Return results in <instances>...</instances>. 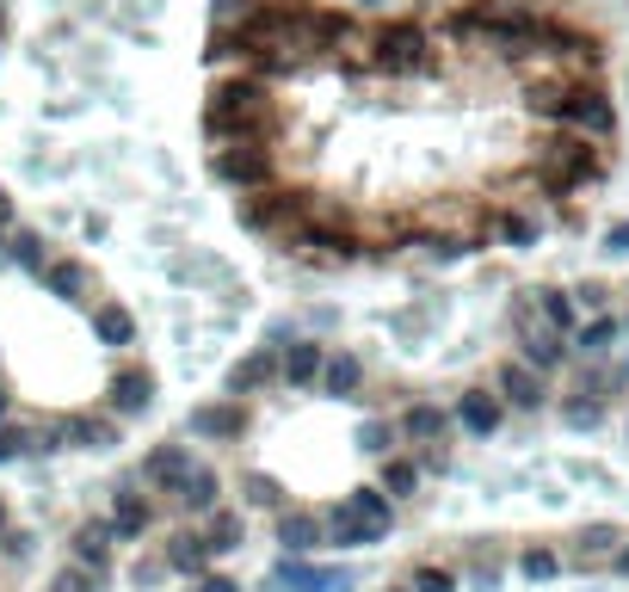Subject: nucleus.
Wrapping results in <instances>:
<instances>
[{"label":"nucleus","mask_w":629,"mask_h":592,"mask_svg":"<svg viewBox=\"0 0 629 592\" xmlns=\"http://www.w3.org/2000/svg\"><path fill=\"white\" fill-rule=\"evenodd\" d=\"M204 130L210 142H272L278 130V105H272V87L260 75H241V80H216V93L204 105Z\"/></svg>","instance_id":"obj_1"},{"label":"nucleus","mask_w":629,"mask_h":592,"mask_svg":"<svg viewBox=\"0 0 629 592\" xmlns=\"http://www.w3.org/2000/svg\"><path fill=\"white\" fill-rule=\"evenodd\" d=\"M611 167V154L605 149H592L580 130H562V136H550L543 149H537V161H531V179L550 198H568V191H580L587 179H599V173Z\"/></svg>","instance_id":"obj_2"},{"label":"nucleus","mask_w":629,"mask_h":592,"mask_svg":"<svg viewBox=\"0 0 629 592\" xmlns=\"http://www.w3.org/2000/svg\"><path fill=\"white\" fill-rule=\"evenodd\" d=\"M389 531V494L382 488H352V494L327 513V543L340 550H370Z\"/></svg>","instance_id":"obj_3"},{"label":"nucleus","mask_w":629,"mask_h":592,"mask_svg":"<svg viewBox=\"0 0 629 592\" xmlns=\"http://www.w3.org/2000/svg\"><path fill=\"white\" fill-rule=\"evenodd\" d=\"M315 211V191H241V204H235V223L253 235H297Z\"/></svg>","instance_id":"obj_4"},{"label":"nucleus","mask_w":629,"mask_h":592,"mask_svg":"<svg viewBox=\"0 0 629 592\" xmlns=\"http://www.w3.org/2000/svg\"><path fill=\"white\" fill-rule=\"evenodd\" d=\"M432 62H439V50H432V38H426L419 20H395L377 32V75L414 80V75H426Z\"/></svg>","instance_id":"obj_5"},{"label":"nucleus","mask_w":629,"mask_h":592,"mask_svg":"<svg viewBox=\"0 0 629 592\" xmlns=\"http://www.w3.org/2000/svg\"><path fill=\"white\" fill-rule=\"evenodd\" d=\"M210 173L235 191H266L278 179V154H272V142H223L210 154Z\"/></svg>","instance_id":"obj_6"},{"label":"nucleus","mask_w":629,"mask_h":592,"mask_svg":"<svg viewBox=\"0 0 629 592\" xmlns=\"http://www.w3.org/2000/svg\"><path fill=\"white\" fill-rule=\"evenodd\" d=\"M285 248L297 253V260H315V266H345V260H358L364 253V241L352 229H297V235H285Z\"/></svg>","instance_id":"obj_7"},{"label":"nucleus","mask_w":629,"mask_h":592,"mask_svg":"<svg viewBox=\"0 0 629 592\" xmlns=\"http://www.w3.org/2000/svg\"><path fill=\"white\" fill-rule=\"evenodd\" d=\"M272 587L278 592H352V574H334V568H309L297 555H285L272 568Z\"/></svg>","instance_id":"obj_8"},{"label":"nucleus","mask_w":629,"mask_h":592,"mask_svg":"<svg viewBox=\"0 0 629 592\" xmlns=\"http://www.w3.org/2000/svg\"><path fill=\"white\" fill-rule=\"evenodd\" d=\"M149 402H154V370L149 364H124L112 377V414L130 420V414H149Z\"/></svg>","instance_id":"obj_9"},{"label":"nucleus","mask_w":629,"mask_h":592,"mask_svg":"<svg viewBox=\"0 0 629 592\" xmlns=\"http://www.w3.org/2000/svg\"><path fill=\"white\" fill-rule=\"evenodd\" d=\"M191 469H198V463H191V451L186 444H154L149 457H142V481H154V488H179V481L191 476Z\"/></svg>","instance_id":"obj_10"},{"label":"nucleus","mask_w":629,"mask_h":592,"mask_svg":"<svg viewBox=\"0 0 629 592\" xmlns=\"http://www.w3.org/2000/svg\"><path fill=\"white\" fill-rule=\"evenodd\" d=\"M278 370H285V382L290 389H309V382H322V370H327V352L315 340H290L285 352H278Z\"/></svg>","instance_id":"obj_11"},{"label":"nucleus","mask_w":629,"mask_h":592,"mask_svg":"<svg viewBox=\"0 0 629 592\" xmlns=\"http://www.w3.org/2000/svg\"><path fill=\"white\" fill-rule=\"evenodd\" d=\"M500 395H506L513 407H543V402H550V389H543V370H537V364H525V358L500 370Z\"/></svg>","instance_id":"obj_12"},{"label":"nucleus","mask_w":629,"mask_h":592,"mask_svg":"<svg viewBox=\"0 0 629 592\" xmlns=\"http://www.w3.org/2000/svg\"><path fill=\"white\" fill-rule=\"evenodd\" d=\"M278 543H285L290 555H315L327 543V518H315V513H278Z\"/></svg>","instance_id":"obj_13"},{"label":"nucleus","mask_w":629,"mask_h":592,"mask_svg":"<svg viewBox=\"0 0 629 592\" xmlns=\"http://www.w3.org/2000/svg\"><path fill=\"white\" fill-rule=\"evenodd\" d=\"M241 426H248V407H241V395H235V402H216V407H198V414H191V432H198V439H241Z\"/></svg>","instance_id":"obj_14"},{"label":"nucleus","mask_w":629,"mask_h":592,"mask_svg":"<svg viewBox=\"0 0 629 592\" xmlns=\"http://www.w3.org/2000/svg\"><path fill=\"white\" fill-rule=\"evenodd\" d=\"M68 444H75V451H112L117 414H68Z\"/></svg>","instance_id":"obj_15"},{"label":"nucleus","mask_w":629,"mask_h":592,"mask_svg":"<svg viewBox=\"0 0 629 592\" xmlns=\"http://www.w3.org/2000/svg\"><path fill=\"white\" fill-rule=\"evenodd\" d=\"M112 518H93V525H80L75 531V562L80 568H93V574H105V562H112Z\"/></svg>","instance_id":"obj_16"},{"label":"nucleus","mask_w":629,"mask_h":592,"mask_svg":"<svg viewBox=\"0 0 629 592\" xmlns=\"http://www.w3.org/2000/svg\"><path fill=\"white\" fill-rule=\"evenodd\" d=\"M278 377H285V370H278V352L266 345V352H253V358H241L229 370V395H253V389H266V382H278Z\"/></svg>","instance_id":"obj_17"},{"label":"nucleus","mask_w":629,"mask_h":592,"mask_svg":"<svg viewBox=\"0 0 629 592\" xmlns=\"http://www.w3.org/2000/svg\"><path fill=\"white\" fill-rule=\"evenodd\" d=\"M43 285H50V297H62V303H87V297H93V278H87L80 260H50Z\"/></svg>","instance_id":"obj_18"},{"label":"nucleus","mask_w":629,"mask_h":592,"mask_svg":"<svg viewBox=\"0 0 629 592\" xmlns=\"http://www.w3.org/2000/svg\"><path fill=\"white\" fill-rule=\"evenodd\" d=\"M518 345H525V364H537V370H555V364L568 358V345H562V333L555 327H518Z\"/></svg>","instance_id":"obj_19"},{"label":"nucleus","mask_w":629,"mask_h":592,"mask_svg":"<svg viewBox=\"0 0 629 592\" xmlns=\"http://www.w3.org/2000/svg\"><path fill=\"white\" fill-rule=\"evenodd\" d=\"M210 537L204 531H173L167 537V568L173 574H204V562H210Z\"/></svg>","instance_id":"obj_20"},{"label":"nucleus","mask_w":629,"mask_h":592,"mask_svg":"<svg viewBox=\"0 0 629 592\" xmlns=\"http://www.w3.org/2000/svg\"><path fill=\"white\" fill-rule=\"evenodd\" d=\"M216 494H223V481H216V469H204V463L173 488V500H179L186 513H216Z\"/></svg>","instance_id":"obj_21"},{"label":"nucleus","mask_w":629,"mask_h":592,"mask_svg":"<svg viewBox=\"0 0 629 592\" xmlns=\"http://www.w3.org/2000/svg\"><path fill=\"white\" fill-rule=\"evenodd\" d=\"M617 550H624V531H617V525H587L580 543H574V562H580V568H599V562H611Z\"/></svg>","instance_id":"obj_22"},{"label":"nucleus","mask_w":629,"mask_h":592,"mask_svg":"<svg viewBox=\"0 0 629 592\" xmlns=\"http://www.w3.org/2000/svg\"><path fill=\"white\" fill-rule=\"evenodd\" d=\"M7 260H13V266H25L32 278H43V272H50V248H43L38 229H7Z\"/></svg>","instance_id":"obj_23"},{"label":"nucleus","mask_w":629,"mask_h":592,"mask_svg":"<svg viewBox=\"0 0 629 592\" xmlns=\"http://www.w3.org/2000/svg\"><path fill=\"white\" fill-rule=\"evenodd\" d=\"M149 518H154V506L136 488H117V500H112V531L117 537H142L149 531Z\"/></svg>","instance_id":"obj_24"},{"label":"nucleus","mask_w":629,"mask_h":592,"mask_svg":"<svg viewBox=\"0 0 629 592\" xmlns=\"http://www.w3.org/2000/svg\"><path fill=\"white\" fill-rule=\"evenodd\" d=\"M457 420H463V432H476V439H488V432L500 426V402L488 395V389H469V395L457 402Z\"/></svg>","instance_id":"obj_25"},{"label":"nucleus","mask_w":629,"mask_h":592,"mask_svg":"<svg viewBox=\"0 0 629 592\" xmlns=\"http://www.w3.org/2000/svg\"><path fill=\"white\" fill-rule=\"evenodd\" d=\"M444 426H451V420H444L432 402H414L407 414H401V432H407L414 444H444Z\"/></svg>","instance_id":"obj_26"},{"label":"nucleus","mask_w":629,"mask_h":592,"mask_svg":"<svg viewBox=\"0 0 629 592\" xmlns=\"http://www.w3.org/2000/svg\"><path fill=\"white\" fill-rule=\"evenodd\" d=\"M93 333H99L105 345H130V340H136L130 308H124V303H99V308H93Z\"/></svg>","instance_id":"obj_27"},{"label":"nucleus","mask_w":629,"mask_h":592,"mask_svg":"<svg viewBox=\"0 0 629 592\" xmlns=\"http://www.w3.org/2000/svg\"><path fill=\"white\" fill-rule=\"evenodd\" d=\"M358 382H364V364L352 358V352H334L322 370V389L327 395H358Z\"/></svg>","instance_id":"obj_28"},{"label":"nucleus","mask_w":629,"mask_h":592,"mask_svg":"<svg viewBox=\"0 0 629 592\" xmlns=\"http://www.w3.org/2000/svg\"><path fill=\"white\" fill-rule=\"evenodd\" d=\"M580 136H592V142H611L617 136V112H611V99L592 87V99H587V112H580V124H574Z\"/></svg>","instance_id":"obj_29"},{"label":"nucleus","mask_w":629,"mask_h":592,"mask_svg":"<svg viewBox=\"0 0 629 592\" xmlns=\"http://www.w3.org/2000/svg\"><path fill=\"white\" fill-rule=\"evenodd\" d=\"M241 531H248V525H241V513H223V506H216V513H210V525H204V537H210V550H216V555L241 550Z\"/></svg>","instance_id":"obj_30"},{"label":"nucleus","mask_w":629,"mask_h":592,"mask_svg":"<svg viewBox=\"0 0 629 592\" xmlns=\"http://www.w3.org/2000/svg\"><path fill=\"white\" fill-rule=\"evenodd\" d=\"M414 488H419V463L414 457H389V463H382V494H389V500H407Z\"/></svg>","instance_id":"obj_31"},{"label":"nucleus","mask_w":629,"mask_h":592,"mask_svg":"<svg viewBox=\"0 0 629 592\" xmlns=\"http://www.w3.org/2000/svg\"><path fill=\"white\" fill-rule=\"evenodd\" d=\"M611 340H617V322H611V315H592V322L580 327V333H574V345H580L587 358H605Z\"/></svg>","instance_id":"obj_32"},{"label":"nucleus","mask_w":629,"mask_h":592,"mask_svg":"<svg viewBox=\"0 0 629 592\" xmlns=\"http://www.w3.org/2000/svg\"><path fill=\"white\" fill-rule=\"evenodd\" d=\"M537 308H543V322H550L555 333H568V327H574V303H568V290H537Z\"/></svg>","instance_id":"obj_33"},{"label":"nucleus","mask_w":629,"mask_h":592,"mask_svg":"<svg viewBox=\"0 0 629 592\" xmlns=\"http://www.w3.org/2000/svg\"><path fill=\"white\" fill-rule=\"evenodd\" d=\"M25 451H38V426H0V463L25 457Z\"/></svg>","instance_id":"obj_34"},{"label":"nucleus","mask_w":629,"mask_h":592,"mask_svg":"<svg viewBox=\"0 0 629 592\" xmlns=\"http://www.w3.org/2000/svg\"><path fill=\"white\" fill-rule=\"evenodd\" d=\"M395 432H401V426H389V420H364L358 426V444L370 451V457H389V451H395Z\"/></svg>","instance_id":"obj_35"},{"label":"nucleus","mask_w":629,"mask_h":592,"mask_svg":"<svg viewBox=\"0 0 629 592\" xmlns=\"http://www.w3.org/2000/svg\"><path fill=\"white\" fill-rule=\"evenodd\" d=\"M500 235H506V248H531V241H537V216L506 211V216H500Z\"/></svg>","instance_id":"obj_36"},{"label":"nucleus","mask_w":629,"mask_h":592,"mask_svg":"<svg viewBox=\"0 0 629 592\" xmlns=\"http://www.w3.org/2000/svg\"><path fill=\"white\" fill-rule=\"evenodd\" d=\"M50 592H99V574L75 562V568H62L56 580H50Z\"/></svg>","instance_id":"obj_37"},{"label":"nucleus","mask_w":629,"mask_h":592,"mask_svg":"<svg viewBox=\"0 0 629 592\" xmlns=\"http://www.w3.org/2000/svg\"><path fill=\"white\" fill-rule=\"evenodd\" d=\"M518 568H525V580H550V574H562V555H550V550H525V555H518Z\"/></svg>","instance_id":"obj_38"},{"label":"nucleus","mask_w":629,"mask_h":592,"mask_svg":"<svg viewBox=\"0 0 629 592\" xmlns=\"http://www.w3.org/2000/svg\"><path fill=\"white\" fill-rule=\"evenodd\" d=\"M414 592H457V574L426 562V568H414Z\"/></svg>","instance_id":"obj_39"},{"label":"nucleus","mask_w":629,"mask_h":592,"mask_svg":"<svg viewBox=\"0 0 629 592\" xmlns=\"http://www.w3.org/2000/svg\"><path fill=\"white\" fill-rule=\"evenodd\" d=\"M469 574H476L481 587H494V580H500V555H494V550H481V543H476V550H469Z\"/></svg>","instance_id":"obj_40"},{"label":"nucleus","mask_w":629,"mask_h":592,"mask_svg":"<svg viewBox=\"0 0 629 592\" xmlns=\"http://www.w3.org/2000/svg\"><path fill=\"white\" fill-rule=\"evenodd\" d=\"M248 500H253V506H278L285 494H278V481H272V476H248Z\"/></svg>","instance_id":"obj_41"},{"label":"nucleus","mask_w":629,"mask_h":592,"mask_svg":"<svg viewBox=\"0 0 629 592\" xmlns=\"http://www.w3.org/2000/svg\"><path fill=\"white\" fill-rule=\"evenodd\" d=\"M605 253L611 260H629V223H611L605 229Z\"/></svg>","instance_id":"obj_42"},{"label":"nucleus","mask_w":629,"mask_h":592,"mask_svg":"<svg viewBox=\"0 0 629 592\" xmlns=\"http://www.w3.org/2000/svg\"><path fill=\"white\" fill-rule=\"evenodd\" d=\"M198 592H241V587H235L229 574H204V587H198Z\"/></svg>","instance_id":"obj_43"},{"label":"nucleus","mask_w":629,"mask_h":592,"mask_svg":"<svg viewBox=\"0 0 629 592\" xmlns=\"http://www.w3.org/2000/svg\"><path fill=\"white\" fill-rule=\"evenodd\" d=\"M611 568H617V574H624V580H629V543H624V550H617V555H611Z\"/></svg>","instance_id":"obj_44"},{"label":"nucleus","mask_w":629,"mask_h":592,"mask_svg":"<svg viewBox=\"0 0 629 592\" xmlns=\"http://www.w3.org/2000/svg\"><path fill=\"white\" fill-rule=\"evenodd\" d=\"M0 229H13V204H7V191H0Z\"/></svg>","instance_id":"obj_45"},{"label":"nucleus","mask_w":629,"mask_h":592,"mask_svg":"<svg viewBox=\"0 0 629 592\" xmlns=\"http://www.w3.org/2000/svg\"><path fill=\"white\" fill-rule=\"evenodd\" d=\"M0 420H7V389H0Z\"/></svg>","instance_id":"obj_46"},{"label":"nucleus","mask_w":629,"mask_h":592,"mask_svg":"<svg viewBox=\"0 0 629 592\" xmlns=\"http://www.w3.org/2000/svg\"><path fill=\"white\" fill-rule=\"evenodd\" d=\"M0 531H7V506H0Z\"/></svg>","instance_id":"obj_47"},{"label":"nucleus","mask_w":629,"mask_h":592,"mask_svg":"<svg viewBox=\"0 0 629 592\" xmlns=\"http://www.w3.org/2000/svg\"><path fill=\"white\" fill-rule=\"evenodd\" d=\"M358 7H382V0H358Z\"/></svg>","instance_id":"obj_48"},{"label":"nucleus","mask_w":629,"mask_h":592,"mask_svg":"<svg viewBox=\"0 0 629 592\" xmlns=\"http://www.w3.org/2000/svg\"><path fill=\"white\" fill-rule=\"evenodd\" d=\"M395 592H407V587H395Z\"/></svg>","instance_id":"obj_49"}]
</instances>
